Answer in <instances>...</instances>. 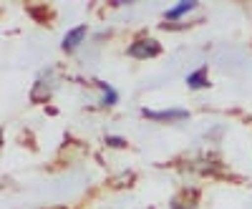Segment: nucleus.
<instances>
[{
  "mask_svg": "<svg viewBox=\"0 0 252 209\" xmlns=\"http://www.w3.org/2000/svg\"><path fill=\"white\" fill-rule=\"evenodd\" d=\"M159 51H161L159 43H157V40H152V38H139L136 43L129 46V53H131L134 58H152V56H157Z\"/></svg>",
  "mask_w": 252,
  "mask_h": 209,
  "instance_id": "1",
  "label": "nucleus"
},
{
  "mask_svg": "<svg viewBox=\"0 0 252 209\" xmlns=\"http://www.w3.org/2000/svg\"><path fill=\"white\" fill-rule=\"evenodd\" d=\"M141 114H144L146 119H154V121H182V119L189 116L184 109H172V111H152V109H144Z\"/></svg>",
  "mask_w": 252,
  "mask_h": 209,
  "instance_id": "2",
  "label": "nucleus"
},
{
  "mask_svg": "<svg viewBox=\"0 0 252 209\" xmlns=\"http://www.w3.org/2000/svg\"><path fill=\"white\" fill-rule=\"evenodd\" d=\"M83 35H86V26H78V28L68 30L66 38H63V51H73V48H78V46H81V40H83Z\"/></svg>",
  "mask_w": 252,
  "mask_h": 209,
  "instance_id": "3",
  "label": "nucleus"
},
{
  "mask_svg": "<svg viewBox=\"0 0 252 209\" xmlns=\"http://www.w3.org/2000/svg\"><path fill=\"white\" fill-rule=\"evenodd\" d=\"M187 83H189V89H204V86H209L207 68H199V71H194V73H189V76H187Z\"/></svg>",
  "mask_w": 252,
  "mask_h": 209,
  "instance_id": "4",
  "label": "nucleus"
},
{
  "mask_svg": "<svg viewBox=\"0 0 252 209\" xmlns=\"http://www.w3.org/2000/svg\"><path fill=\"white\" fill-rule=\"evenodd\" d=\"M194 5H197V3H179V5H174V8L169 10V13H166L164 18H166V20H177L179 15H184V13H189V10H192V8H194Z\"/></svg>",
  "mask_w": 252,
  "mask_h": 209,
  "instance_id": "5",
  "label": "nucleus"
},
{
  "mask_svg": "<svg viewBox=\"0 0 252 209\" xmlns=\"http://www.w3.org/2000/svg\"><path fill=\"white\" fill-rule=\"evenodd\" d=\"M98 86H101L103 91H106V96H103V103H106V106H109V103H116V91H114V89H109V83L98 81Z\"/></svg>",
  "mask_w": 252,
  "mask_h": 209,
  "instance_id": "6",
  "label": "nucleus"
},
{
  "mask_svg": "<svg viewBox=\"0 0 252 209\" xmlns=\"http://www.w3.org/2000/svg\"><path fill=\"white\" fill-rule=\"evenodd\" d=\"M106 141H109V144H114V146H126V141H124V139H119V136H109Z\"/></svg>",
  "mask_w": 252,
  "mask_h": 209,
  "instance_id": "7",
  "label": "nucleus"
}]
</instances>
